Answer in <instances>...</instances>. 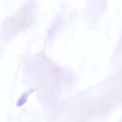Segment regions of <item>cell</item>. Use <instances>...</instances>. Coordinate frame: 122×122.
<instances>
[{"label": "cell", "instance_id": "cell-1", "mask_svg": "<svg viewBox=\"0 0 122 122\" xmlns=\"http://www.w3.org/2000/svg\"><path fill=\"white\" fill-rule=\"evenodd\" d=\"M34 90L31 89L28 92H25L22 96V97L20 99L18 102V105H22L26 101L27 98L29 94L32 92Z\"/></svg>", "mask_w": 122, "mask_h": 122}]
</instances>
